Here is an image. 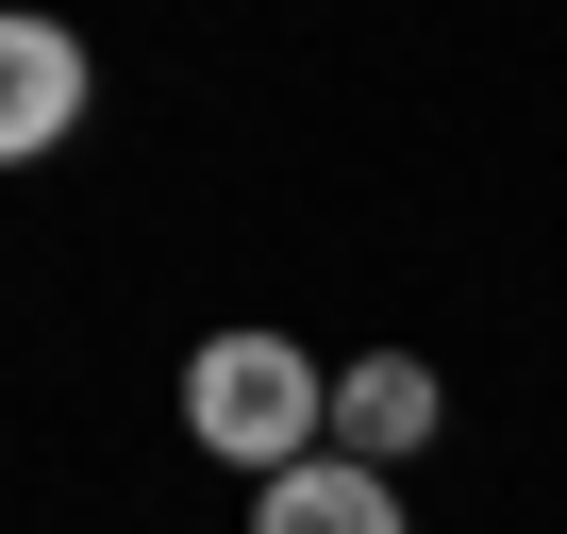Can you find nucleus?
<instances>
[{
    "instance_id": "3",
    "label": "nucleus",
    "mask_w": 567,
    "mask_h": 534,
    "mask_svg": "<svg viewBox=\"0 0 567 534\" xmlns=\"http://www.w3.org/2000/svg\"><path fill=\"white\" fill-rule=\"evenodd\" d=\"M250 534H401V501H384V468H351V451H301V468L250 501Z\"/></svg>"
},
{
    "instance_id": "4",
    "label": "nucleus",
    "mask_w": 567,
    "mask_h": 534,
    "mask_svg": "<svg viewBox=\"0 0 567 534\" xmlns=\"http://www.w3.org/2000/svg\"><path fill=\"white\" fill-rule=\"evenodd\" d=\"M417 434H434V368H417V351H368V368L334 384V451H351V468H401Z\"/></svg>"
},
{
    "instance_id": "2",
    "label": "nucleus",
    "mask_w": 567,
    "mask_h": 534,
    "mask_svg": "<svg viewBox=\"0 0 567 534\" xmlns=\"http://www.w3.org/2000/svg\"><path fill=\"white\" fill-rule=\"evenodd\" d=\"M51 134H84V34L0 18V167H34Z\"/></svg>"
},
{
    "instance_id": "1",
    "label": "nucleus",
    "mask_w": 567,
    "mask_h": 534,
    "mask_svg": "<svg viewBox=\"0 0 567 534\" xmlns=\"http://www.w3.org/2000/svg\"><path fill=\"white\" fill-rule=\"evenodd\" d=\"M184 434L217 451V468H301V451H334V384L284 351V335H200L184 351Z\"/></svg>"
}]
</instances>
